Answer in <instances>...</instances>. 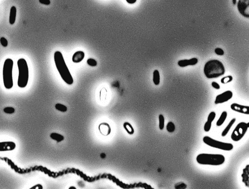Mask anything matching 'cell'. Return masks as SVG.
Masks as SVG:
<instances>
[{
	"instance_id": "1",
	"label": "cell",
	"mask_w": 249,
	"mask_h": 189,
	"mask_svg": "<svg viewBox=\"0 0 249 189\" xmlns=\"http://www.w3.org/2000/svg\"><path fill=\"white\" fill-rule=\"evenodd\" d=\"M54 61L57 70L62 79L69 85L73 84V78L66 65L63 55L60 51H56L54 53Z\"/></svg>"
},
{
	"instance_id": "2",
	"label": "cell",
	"mask_w": 249,
	"mask_h": 189,
	"mask_svg": "<svg viewBox=\"0 0 249 189\" xmlns=\"http://www.w3.org/2000/svg\"><path fill=\"white\" fill-rule=\"evenodd\" d=\"M203 73L208 79L216 78L224 75L225 68L223 63L218 60H210L205 63Z\"/></svg>"
},
{
	"instance_id": "3",
	"label": "cell",
	"mask_w": 249,
	"mask_h": 189,
	"mask_svg": "<svg viewBox=\"0 0 249 189\" xmlns=\"http://www.w3.org/2000/svg\"><path fill=\"white\" fill-rule=\"evenodd\" d=\"M196 161L199 164L218 166L224 163L225 158L222 154L201 153L197 155Z\"/></svg>"
},
{
	"instance_id": "4",
	"label": "cell",
	"mask_w": 249,
	"mask_h": 189,
	"mask_svg": "<svg viewBox=\"0 0 249 189\" xmlns=\"http://www.w3.org/2000/svg\"><path fill=\"white\" fill-rule=\"evenodd\" d=\"M18 85L20 88H25L28 84L29 79V69L28 64L25 59L21 58L18 60Z\"/></svg>"
},
{
	"instance_id": "5",
	"label": "cell",
	"mask_w": 249,
	"mask_h": 189,
	"mask_svg": "<svg viewBox=\"0 0 249 189\" xmlns=\"http://www.w3.org/2000/svg\"><path fill=\"white\" fill-rule=\"evenodd\" d=\"M13 61L11 59H7L4 61L3 68V80L4 87L10 89L13 86L12 70Z\"/></svg>"
},
{
	"instance_id": "6",
	"label": "cell",
	"mask_w": 249,
	"mask_h": 189,
	"mask_svg": "<svg viewBox=\"0 0 249 189\" xmlns=\"http://www.w3.org/2000/svg\"><path fill=\"white\" fill-rule=\"evenodd\" d=\"M203 143L208 146L223 151H231L234 147L233 145L232 144L218 141L207 136L203 137Z\"/></svg>"
},
{
	"instance_id": "7",
	"label": "cell",
	"mask_w": 249,
	"mask_h": 189,
	"mask_svg": "<svg viewBox=\"0 0 249 189\" xmlns=\"http://www.w3.org/2000/svg\"><path fill=\"white\" fill-rule=\"evenodd\" d=\"M249 126V123L240 122L238 123L232 133V140L235 142H238L241 140L248 130Z\"/></svg>"
},
{
	"instance_id": "8",
	"label": "cell",
	"mask_w": 249,
	"mask_h": 189,
	"mask_svg": "<svg viewBox=\"0 0 249 189\" xmlns=\"http://www.w3.org/2000/svg\"><path fill=\"white\" fill-rule=\"evenodd\" d=\"M237 7L240 14L245 18H249V0H239Z\"/></svg>"
},
{
	"instance_id": "9",
	"label": "cell",
	"mask_w": 249,
	"mask_h": 189,
	"mask_svg": "<svg viewBox=\"0 0 249 189\" xmlns=\"http://www.w3.org/2000/svg\"><path fill=\"white\" fill-rule=\"evenodd\" d=\"M233 94L231 91H227L221 94L217 95L215 100V104H223L230 100L233 97Z\"/></svg>"
},
{
	"instance_id": "10",
	"label": "cell",
	"mask_w": 249,
	"mask_h": 189,
	"mask_svg": "<svg viewBox=\"0 0 249 189\" xmlns=\"http://www.w3.org/2000/svg\"><path fill=\"white\" fill-rule=\"evenodd\" d=\"M16 147L15 143L12 141L0 142V152L13 151Z\"/></svg>"
},
{
	"instance_id": "11",
	"label": "cell",
	"mask_w": 249,
	"mask_h": 189,
	"mask_svg": "<svg viewBox=\"0 0 249 189\" xmlns=\"http://www.w3.org/2000/svg\"><path fill=\"white\" fill-rule=\"evenodd\" d=\"M231 108L233 111L241 114L249 115V107L248 106L240 105L237 103H233L231 105Z\"/></svg>"
},
{
	"instance_id": "12",
	"label": "cell",
	"mask_w": 249,
	"mask_h": 189,
	"mask_svg": "<svg viewBox=\"0 0 249 189\" xmlns=\"http://www.w3.org/2000/svg\"><path fill=\"white\" fill-rule=\"evenodd\" d=\"M198 60L196 58H193L190 59H184L179 60L178 62V66L180 67H185L188 66H195L198 63Z\"/></svg>"
},
{
	"instance_id": "13",
	"label": "cell",
	"mask_w": 249,
	"mask_h": 189,
	"mask_svg": "<svg viewBox=\"0 0 249 189\" xmlns=\"http://www.w3.org/2000/svg\"><path fill=\"white\" fill-rule=\"evenodd\" d=\"M99 130L100 133L104 136H108L111 133L110 126L108 123H101L99 126Z\"/></svg>"
},
{
	"instance_id": "14",
	"label": "cell",
	"mask_w": 249,
	"mask_h": 189,
	"mask_svg": "<svg viewBox=\"0 0 249 189\" xmlns=\"http://www.w3.org/2000/svg\"><path fill=\"white\" fill-rule=\"evenodd\" d=\"M85 57L84 53L81 51H78L75 53L72 57V61L74 63H79L81 62Z\"/></svg>"
},
{
	"instance_id": "15",
	"label": "cell",
	"mask_w": 249,
	"mask_h": 189,
	"mask_svg": "<svg viewBox=\"0 0 249 189\" xmlns=\"http://www.w3.org/2000/svg\"><path fill=\"white\" fill-rule=\"evenodd\" d=\"M17 15V9L15 7H12L10 10V17H9V23L11 25H13L15 23Z\"/></svg>"
},
{
	"instance_id": "16",
	"label": "cell",
	"mask_w": 249,
	"mask_h": 189,
	"mask_svg": "<svg viewBox=\"0 0 249 189\" xmlns=\"http://www.w3.org/2000/svg\"><path fill=\"white\" fill-rule=\"evenodd\" d=\"M236 120V119L235 118H232V119H231V120L229 122V123L228 124L227 126L224 128L223 131L222 132V134H221V135H222V136L225 137L227 135V134H228V132H229V131H230V130H231L232 127V126L234 125V124L235 123Z\"/></svg>"
},
{
	"instance_id": "17",
	"label": "cell",
	"mask_w": 249,
	"mask_h": 189,
	"mask_svg": "<svg viewBox=\"0 0 249 189\" xmlns=\"http://www.w3.org/2000/svg\"><path fill=\"white\" fill-rule=\"evenodd\" d=\"M153 83L155 86H158L160 83V75L158 70H155L153 71Z\"/></svg>"
},
{
	"instance_id": "18",
	"label": "cell",
	"mask_w": 249,
	"mask_h": 189,
	"mask_svg": "<svg viewBox=\"0 0 249 189\" xmlns=\"http://www.w3.org/2000/svg\"><path fill=\"white\" fill-rule=\"evenodd\" d=\"M228 117V112L226 111H224L223 112L222 114L221 115V116L220 117L219 119H218V120L216 122V125L217 126H221L224 124L225 121L226 120V118Z\"/></svg>"
},
{
	"instance_id": "19",
	"label": "cell",
	"mask_w": 249,
	"mask_h": 189,
	"mask_svg": "<svg viewBox=\"0 0 249 189\" xmlns=\"http://www.w3.org/2000/svg\"><path fill=\"white\" fill-rule=\"evenodd\" d=\"M50 137L53 140L56 141L58 143L61 142L64 140V137L58 133H52L50 134Z\"/></svg>"
},
{
	"instance_id": "20",
	"label": "cell",
	"mask_w": 249,
	"mask_h": 189,
	"mask_svg": "<svg viewBox=\"0 0 249 189\" xmlns=\"http://www.w3.org/2000/svg\"><path fill=\"white\" fill-rule=\"evenodd\" d=\"M124 128L127 131V132L130 135H132L134 133V129L130 123L125 122L124 124Z\"/></svg>"
},
{
	"instance_id": "21",
	"label": "cell",
	"mask_w": 249,
	"mask_h": 189,
	"mask_svg": "<svg viewBox=\"0 0 249 189\" xmlns=\"http://www.w3.org/2000/svg\"><path fill=\"white\" fill-rule=\"evenodd\" d=\"M55 108L61 112H66L68 110V107L62 104L58 103L55 105Z\"/></svg>"
},
{
	"instance_id": "22",
	"label": "cell",
	"mask_w": 249,
	"mask_h": 189,
	"mask_svg": "<svg viewBox=\"0 0 249 189\" xmlns=\"http://www.w3.org/2000/svg\"><path fill=\"white\" fill-rule=\"evenodd\" d=\"M166 128L169 133H173L175 130V126L172 122H169L167 123Z\"/></svg>"
},
{
	"instance_id": "23",
	"label": "cell",
	"mask_w": 249,
	"mask_h": 189,
	"mask_svg": "<svg viewBox=\"0 0 249 189\" xmlns=\"http://www.w3.org/2000/svg\"><path fill=\"white\" fill-rule=\"evenodd\" d=\"M159 128L160 130H163L164 128L165 125V118L163 115L160 114L159 116Z\"/></svg>"
},
{
	"instance_id": "24",
	"label": "cell",
	"mask_w": 249,
	"mask_h": 189,
	"mask_svg": "<svg viewBox=\"0 0 249 189\" xmlns=\"http://www.w3.org/2000/svg\"><path fill=\"white\" fill-rule=\"evenodd\" d=\"M233 78L232 76H228L222 78L221 81V83L223 84H226L231 83L232 81H233Z\"/></svg>"
},
{
	"instance_id": "25",
	"label": "cell",
	"mask_w": 249,
	"mask_h": 189,
	"mask_svg": "<svg viewBox=\"0 0 249 189\" xmlns=\"http://www.w3.org/2000/svg\"><path fill=\"white\" fill-rule=\"evenodd\" d=\"M3 112L7 114H12L15 112V109L12 107H7L3 109Z\"/></svg>"
},
{
	"instance_id": "26",
	"label": "cell",
	"mask_w": 249,
	"mask_h": 189,
	"mask_svg": "<svg viewBox=\"0 0 249 189\" xmlns=\"http://www.w3.org/2000/svg\"><path fill=\"white\" fill-rule=\"evenodd\" d=\"M216 115V112H210V114H209V115L208 116L207 121L210 122V123H212L214 120L215 118Z\"/></svg>"
},
{
	"instance_id": "27",
	"label": "cell",
	"mask_w": 249,
	"mask_h": 189,
	"mask_svg": "<svg viewBox=\"0 0 249 189\" xmlns=\"http://www.w3.org/2000/svg\"><path fill=\"white\" fill-rule=\"evenodd\" d=\"M174 188L175 189H185L187 188V186L185 183L180 182L176 184L174 186Z\"/></svg>"
},
{
	"instance_id": "28",
	"label": "cell",
	"mask_w": 249,
	"mask_h": 189,
	"mask_svg": "<svg viewBox=\"0 0 249 189\" xmlns=\"http://www.w3.org/2000/svg\"><path fill=\"white\" fill-rule=\"evenodd\" d=\"M212 123H210V122L207 121L206 122L205 124L204 127H203L204 130H205L206 132H210V129H211V127H212Z\"/></svg>"
},
{
	"instance_id": "29",
	"label": "cell",
	"mask_w": 249,
	"mask_h": 189,
	"mask_svg": "<svg viewBox=\"0 0 249 189\" xmlns=\"http://www.w3.org/2000/svg\"><path fill=\"white\" fill-rule=\"evenodd\" d=\"M87 63L90 66L96 67L97 65L96 60L92 58H89L87 60Z\"/></svg>"
},
{
	"instance_id": "30",
	"label": "cell",
	"mask_w": 249,
	"mask_h": 189,
	"mask_svg": "<svg viewBox=\"0 0 249 189\" xmlns=\"http://www.w3.org/2000/svg\"><path fill=\"white\" fill-rule=\"evenodd\" d=\"M215 53L218 56H223L225 53L224 50L220 48H217L215 49Z\"/></svg>"
},
{
	"instance_id": "31",
	"label": "cell",
	"mask_w": 249,
	"mask_h": 189,
	"mask_svg": "<svg viewBox=\"0 0 249 189\" xmlns=\"http://www.w3.org/2000/svg\"><path fill=\"white\" fill-rule=\"evenodd\" d=\"M0 42H1V44L2 45V46H3V47H7L8 45V42H7V40L4 37L1 38Z\"/></svg>"
},
{
	"instance_id": "32",
	"label": "cell",
	"mask_w": 249,
	"mask_h": 189,
	"mask_svg": "<svg viewBox=\"0 0 249 189\" xmlns=\"http://www.w3.org/2000/svg\"><path fill=\"white\" fill-rule=\"evenodd\" d=\"M212 86L214 88H215V89H220V88H221V87H220V85L218 84L216 82H215V81H213V82H212Z\"/></svg>"
},
{
	"instance_id": "33",
	"label": "cell",
	"mask_w": 249,
	"mask_h": 189,
	"mask_svg": "<svg viewBox=\"0 0 249 189\" xmlns=\"http://www.w3.org/2000/svg\"><path fill=\"white\" fill-rule=\"evenodd\" d=\"M39 2L40 3L46 5H48L50 4V0H39Z\"/></svg>"
},
{
	"instance_id": "34",
	"label": "cell",
	"mask_w": 249,
	"mask_h": 189,
	"mask_svg": "<svg viewBox=\"0 0 249 189\" xmlns=\"http://www.w3.org/2000/svg\"><path fill=\"white\" fill-rule=\"evenodd\" d=\"M43 187L41 185V184H37L36 186H32V188H31L30 189H43Z\"/></svg>"
},
{
	"instance_id": "35",
	"label": "cell",
	"mask_w": 249,
	"mask_h": 189,
	"mask_svg": "<svg viewBox=\"0 0 249 189\" xmlns=\"http://www.w3.org/2000/svg\"><path fill=\"white\" fill-rule=\"evenodd\" d=\"M126 2L129 4H134L137 2V0H126Z\"/></svg>"
},
{
	"instance_id": "36",
	"label": "cell",
	"mask_w": 249,
	"mask_h": 189,
	"mask_svg": "<svg viewBox=\"0 0 249 189\" xmlns=\"http://www.w3.org/2000/svg\"><path fill=\"white\" fill-rule=\"evenodd\" d=\"M76 189V188L75 187V186H71V187H70L69 188V189Z\"/></svg>"
},
{
	"instance_id": "37",
	"label": "cell",
	"mask_w": 249,
	"mask_h": 189,
	"mask_svg": "<svg viewBox=\"0 0 249 189\" xmlns=\"http://www.w3.org/2000/svg\"><path fill=\"white\" fill-rule=\"evenodd\" d=\"M232 2H233V3L234 5H235V4L236 3V2H237V1H236V0L232 1Z\"/></svg>"
}]
</instances>
